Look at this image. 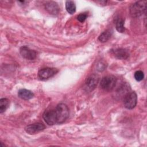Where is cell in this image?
<instances>
[{"label":"cell","instance_id":"cell-10","mask_svg":"<svg viewBox=\"0 0 147 147\" xmlns=\"http://www.w3.org/2000/svg\"><path fill=\"white\" fill-rule=\"evenodd\" d=\"M45 9L47 11L53 15H56L59 12L58 5L53 1H50L45 4Z\"/></svg>","mask_w":147,"mask_h":147},{"label":"cell","instance_id":"cell-11","mask_svg":"<svg viewBox=\"0 0 147 147\" xmlns=\"http://www.w3.org/2000/svg\"><path fill=\"white\" fill-rule=\"evenodd\" d=\"M114 56L118 59H126L129 56L128 51L123 48H118L113 51Z\"/></svg>","mask_w":147,"mask_h":147},{"label":"cell","instance_id":"cell-12","mask_svg":"<svg viewBox=\"0 0 147 147\" xmlns=\"http://www.w3.org/2000/svg\"><path fill=\"white\" fill-rule=\"evenodd\" d=\"M117 92V96L118 97L123 98L125 96L130 92V87L129 84L126 83H123L116 91Z\"/></svg>","mask_w":147,"mask_h":147},{"label":"cell","instance_id":"cell-17","mask_svg":"<svg viewBox=\"0 0 147 147\" xmlns=\"http://www.w3.org/2000/svg\"><path fill=\"white\" fill-rule=\"evenodd\" d=\"M124 20L121 18H119L117 19L116 21V29L118 32L120 33L124 32L125 30L124 26Z\"/></svg>","mask_w":147,"mask_h":147},{"label":"cell","instance_id":"cell-13","mask_svg":"<svg viewBox=\"0 0 147 147\" xmlns=\"http://www.w3.org/2000/svg\"><path fill=\"white\" fill-rule=\"evenodd\" d=\"M18 96L22 99L29 100L34 96V94L31 91L23 88L18 90Z\"/></svg>","mask_w":147,"mask_h":147},{"label":"cell","instance_id":"cell-6","mask_svg":"<svg viewBox=\"0 0 147 147\" xmlns=\"http://www.w3.org/2000/svg\"><path fill=\"white\" fill-rule=\"evenodd\" d=\"M42 118L49 125H53L57 123L55 110H45L43 113Z\"/></svg>","mask_w":147,"mask_h":147},{"label":"cell","instance_id":"cell-15","mask_svg":"<svg viewBox=\"0 0 147 147\" xmlns=\"http://www.w3.org/2000/svg\"><path fill=\"white\" fill-rule=\"evenodd\" d=\"M65 8L67 12L71 14H74L76 11V5L72 1H67L65 2Z\"/></svg>","mask_w":147,"mask_h":147},{"label":"cell","instance_id":"cell-19","mask_svg":"<svg viewBox=\"0 0 147 147\" xmlns=\"http://www.w3.org/2000/svg\"><path fill=\"white\" fill-rule=\"evenodd\" d=\"M87 14L86 13H80L78 16L77 19L80 22H83L86 20V19L87 18Z\"/></svg>","mask_w":147,"mask_h":147},{"label":"cell","instance_id":"cell-2","mask_svg":"<svg viewBox=\"0 0 147 147\" xmlns=\"http://www.w3.org/2000/svg\"><path fill=\"white\" fill-rule=\"evenodd\" d=\"M55 110L56 115L57 123H63L69 117V109L64 103L58 104Z\"/></svg>","mask_w":147,"mask_h":147},{"label":"cell","instance_id":"cell-7","mask_svg":"<svg viewBox=\"0 0 147 147\" xmlns=\"http://www.w3.org/2000/svg\"><path fill=\"white\" fill-rule=\"evenodd\" d=\"M45 128V125L40 122L32 123L26 126L25 128V131L29 134H33L43 130Z\"/></svg>","mask_w":147,"mask_h":147},{"label":"cell","instance_id":"cell-3","mask_svg":"<svg viewBox=\"0 0 147 147\" xmlns=\"http://www.w3.org/2000/svg\"><path fill=\"white\" fill-rule=\"evenodd\" d=\"M117 82V78L113 75H109L103 77L100 81L101 88L106 91H110L114 88Z\"/></svg>","mask_w":147,"mask_h":147},{"label":"cell","instance_id":"cell-8","mask_svg":"<svg viewBox=\"0 0 147 147\" xmlns=\"http://www.w3.org/2000/svg\"><path fill=\"white\" fill-rule=\"evenodd\" d=\"M20 54L21 56L27 59V60H32L34 59L36 57V52L35 51L30 49L29 47L26 46H22L20 48Z\"/></svg>","mask_w":147,"mask_h":147},{"label":"cell","instance_id":"cell-9","mask_svg":"<svg viewBox=\"0 0 147 147\" xmlns=\"http://www.w3.org/2000/svg\"><path fill=\"white\" fill-rule=\"evenodd\" d=\"M98 80H99V77L98 75L95 74H92L90 75L86 79V87L87 88V90L90 91L91 90H93L97 86Z\"/></svg>","mask_w":147,"mask_h":147},{"label":"cell","instance_id":"cell-14","mask_svg":"<svg viewBox=\"0 0 147 147\" xmlns=\"http://www.w3.org/2000/svg\"><path fill=\"white\" fill-rule=\"evenodd\" d=\"M112 34H113V31L111 30H110V29L106 30L100 34V35L98 37V40L102 42H106L110 39Z\"/></svg>","mask_w":147,"mask_h":147},{"label":"cell","instance_id":"cell-1","mask_svg":"<svg viewBox=\"0 0 147 147\" xmlns=\"http://www.w3.org/2000/svg\"><path fill=\"white\" fill-rule=\"evenodd\" d=\"M146 1H140L133 3L129 9L130 14L133 17H138L146 12Z\"/></svg>","mask_w":147,"mask_h":147},{"label":"cell","instance_id":"cell-18","mask_svg":"<svg viewBox=\"0 0 147 147\" xmlns=\"http://www.w3.org/2000/svg\"><path fill=\"white\" fill-rule=\"evenodd\" d=\"M144 77V73L142 71H137L134 73V78L137 81H141Z\"/></svg>","mask_w":147,"mask_h":147},{"label":"cell","instance_id":"cell-16","mask_svg":"<svg viewBox=\"0 0 147 147\" xmlns=\"http://www.w3.org/2000/svg\"><path fill=\"white\" fill-rule=\"evenodd\" d=\"M9 106V100L7 98H1L0 99V113H2Z\"/></svg>","mask_w":147,"mask_h":147},{"label":"cell","instance_id":"cell-4","mask_svg":"<svg viewBox=\"0 0 147 147\" xmlns=\"http://www.w3.org/2000/svg\"><path fill=\"white\" fill-rule=\"evenodd\" d=\"M123 99V104L127 109H133L135 107L137 102V94L134 91L130 92L127 94Z\"/></svg>","mask_w":147,"mask_h":147},{"label":"cell","instance_id":"cell-5","mask_svg":"<svg viewBox=\"0 0 147 147\" xmlns=\"http://www.w3.org/2000/svg\"><path fill=\"white\" fill-rule=\"evenodd\" d=\"M57 70L54 68H45L40 69L38 72V76L41 80H47L53 76Z\"/></svg>","mask_w":147,"mask_h":147}]
</instances>
